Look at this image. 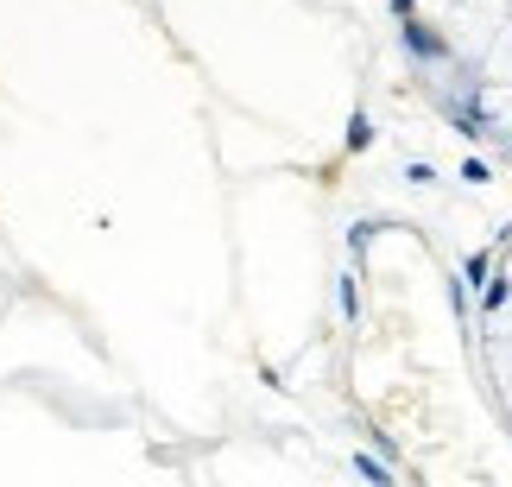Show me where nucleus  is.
Returning a JSON list of instances; mask_svg holds the SVG:
<instances>
[{
	"instance_id": "nucleus-2",
	"label": "nucleus",
	"mask_w": 512,
	"mask_h": 487,
	"mask_svg": "<svg viewBox=\"0 0 512 487\" xmlns=\"http://www.w3.org/2000/svg\"><path fill=\"white\" fill-rule=\"evenodd\" d=\"M354 469H361L373 487H392V469H380V462H373V456H354Z\"/></svg>"
},
{
	"instance_id": "nucleus-1",
	"label": "nucleus",
	"mask_w": 512,
	"mask_h": 487,
	"mask_svg": "<svg viewBox=\"0 0 512 487\" xmlns=\"http://www.w3.org/2000/svg\"><path fill=\"white\" fill-rule=\"evenodd\" d=\"M367 140H373V127H367V114H354V121H348V152H367Z\"/></svg>"
}]
</instances>
